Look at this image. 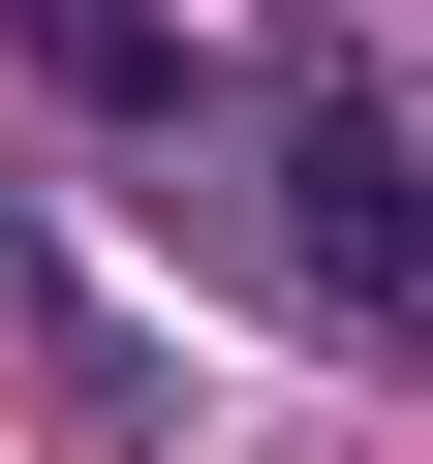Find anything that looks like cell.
I'll return each instance as SVG.
<instances>
[{"mask_svg":"<svg viewBox=\"0 0 433 464\" xmlns=\"http://www.w3.org/2000/svg\"><path fill=\"white\" fill-rule=\"evenodd\" d=\"M279 248H310L341 341L433 372V124H402V93H310V124H279Z\"/></svg>","mask_w":433,"mask_h":464,"instance_id":"cell-1","label":"cell"}]
</instances>
